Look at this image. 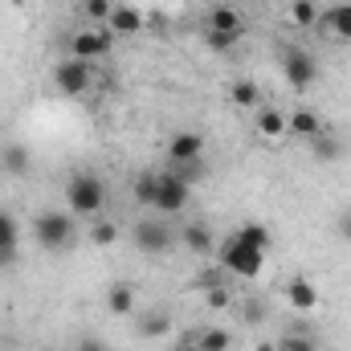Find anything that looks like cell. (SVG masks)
Here are the masks:
<instances>
[{
    "mask_svg": "<svg viewBox=\"0 0 351 351\" xmlns=\"http://www.w3.org/2000/svg\"><path fill=\"white\" fill-rule=\"evenodd\" d=\"M274 245V233L265 229L262 221H245L241 229H233L221 245H217V258L229 274H241V278H258L265 265V254Z\"/></svg>",
    "mask_w": 351,
    "mask_h": 351,
    "instance_id": "obj_1",
    "label": "cell"
},
{
    "mask_svg": "<svg viewBox=\"0 0 351 351\" xmlns=\"http://www.w3.org/2000/svg\"><path fill=\"white\" fill-rule=\"evenodd\" d=\"M66 204L74 217H98L106 204V184L94 172H74L66 184Z\"/></svg>",
    "mask_w": 351,
    "mask_h": 351,
    "instance_id": "obj_2",
    "label": "cell"
},
{
    "mask_svg": "<svg viewBox=\"0 0 351 351\" xmlns=\"http://www.w3.org/2000/svg\"><path fill=\"white\" fill-rule=\"evenodd\" d=\"M33 237H37L41 250L62 254V250L74 245L78 229H74V217H70V213H37V221H33Z\"/></svg>",
    "mask_w": 351,
    "mask_h": 351,
    "instance_id": "obj_3",
    "label": "cell"
},
{
    "mask_svg": "<svg viewBox=\"0 0 351 351\" xmlns=\"http://www.w3.org/2000/svg\"><path fill=\"white\" fill-rule=\"evenodd\" d=\"M131 237H135V250H139V254H147V258L168 254L176 241H180L168 221H152V217H147V221H139V225L131 229Z\"/></svg>",
    "mask_w": 351,
    "mask_h": 351,
    "instance_id": "obj_4",
    "label": "cell"
},
{
    "mask_svg": "<svg viewBox=\"0 0 351 351\" xmlns=\"http://www.w3.org/2000/svg\"><path fill=\"white\" fill-rule=\"evenodd\" d=\"M188 200H192V188L184 180H176L172 172H156V200H152V208H160L164 217H172V213L188 208Z\"/></svg>",
    "mask_w": 351,
    "mask_h": 351,
    "instance_id": "obj_5",
    "label": "cell"
},
{
    "mask_svg": "<svg viewBox=\"0 0 351 351\" xmlns=\"http://www.w3.org/2000/svg\"><path fill=\"white\" fill-rule=\"evenodd\" d=\"M53 86L62 90V94H70V98L86 94V90L94 86V70H90V62H82V58H66V62H58V66H53Z\"/></svg>",
    "mask_w": 351,
    "mask_h": 351,
    "instance_id": "obj_6",
    "label": "cell"
},
{
    "mask_svg": "<svg viewBox=\"0 0 351 351\" xmlns=\"http://www.w3.org/2000/svg\"><path fill=\"white\" fill-rule=\"evenodd\" d=\"M282 78L294 90H306L319 82V62L306 53V49H286L282 53Z\"/></svg>",
    "mask_w": 351,
    "mask_h": 351,
    "instance_id": "obj_7",
    "label": "cell"
},
{
    "mask_svg": "<svg viewBox=\"0 0 351 351\" xmlns=\"http://www.w3.org/2000/svg\"><path fill=\"white\" fill-rule=\"evenodd\" d=\"M110 45H114V33H110V29H78L74 41H70V58L94 62V58L110 53Z\"/></svg>",
    "mask_w": 351,
    "mask_h": 351,
    "instance_id": "obj_8",
    "label": "cell"
},
{
    "mask_svg": "<svg viewBox=\"0 0 351 351\" xmlns=\"http://www.w3.org/2000/svg\"><path fill=\"white\" fill-rule=\"evenodd\" d=\"M204 156V135L200 131H176L168 139V160L172 164H188V160H200Z\"/></svg>",
    "mask_w": 351,
    "mask_h": 351,
    "instance_id": "obj_9",
    "label": "cell"
},
{
    "mask_svg": "<svg viewBox=\"0 0 351 351\" xmlns=\"http://www.w3.org/2000/svg\"><path fill=\"white\" fill-rule=\"evenodd\" d=\"M180 245H184L188 254H196V258H208V254L217 250V237H213V229H208L204 221H192V225L180 229Z\"/></svg>",
    "mask_w": 351,
    "mask_h": 351,
    "instance_id": "obj_10",
    "label": "cell"
},
{
    "mask_svg": "<svg viewBox=\"0 0 351 351\" xmlns=\"http://www.w3.org/2000/svg\"><path fill=\"white\" fill-rule=\"evenodd\" d=\"M0 172L12 176V180H25L33 172V152L25 143H4L0 147Z\"/></svg>",
    "mask_w": 351,
    "mask_h": 351,
    "instance_id": "obj_11",
    "label": "cell"
},
{
    "mask_svg": "<svg viewBox=\"0 0 351 351\" xmlns=\"http://www.w3.org/2000/svg\"><path fill=\"white\" fill-rule=\"evenodd\" d=\"M106 29H110V33H119V37H135V33L143 29V12H139V8H131V4H114V12H110Z\"/></svg>",
    "mask_w": 351,
    "mask_h": 351,
    "instance_id": "obj_12",
    "label": "cell"
},
{
    "mask_svg": "<svg viewBox=\"0 0 351 351\" xmlns=\"http://www.w3.org/2000/svg\"><path fill=\"white\" fill-rule=\"evenodd\" d=\"M208 29L213 33H245V21H241V12L233 8V4H217L213 12H208Z\"/></svg>",
    "mask_w": 351,
    "mask_h": 351,
    "instance_id": "obj_13",
    "label": "cell"
},
{
    "mask_svg": "<svg viewBox=\"0 0 351 351\" xmlns=\"http://www.w3.org/2000/svg\"><path fill=\"white\" fill-rule=\"evenodd\" d=\"M286 131L311 143L315 135H323V123H319V114H315V110H306V106H302V110H290V119H286Z\"/></svg>",
    "mask_w": 351,
    "mask_h": 351,
    "instance_id": "obj_14",
    "label": "cell"
},
{
    "mask_svg": "<svg viewBox=\"0 0 351 351\" xmlns=\"http://www.w3.org/2000/svg\"><path fill=\"white\" fill-rule=\"evenodd\" d=\"M188 343H196L200 351H229L233 343V335L225 331V327H204V331H192V335H184Z\"/></svg>",
    "mask_w": 351,
    "mask_h": 351,
    "instance_id": "obj_15",
    "label": "cell"
},
{
    "mask_svg": "<svg viewBox=\"0 0 351 351\" xmlns=\"http://www.w3.org/2000/svg\"><path fill=\"white\" fill-rule=\"evenodd\" d=\"M286 298H290L294 311H315V306H319V290H315L306 278H294V282L286 286Z\"/></svg>",
    "mask_w": 351,
    "mask_h": 351,
    "instance_id": "obj_16",
    "label": "cell"
},
{
    "mask_svg": "<svg viewBox=\"0 0 351 351\" xmlns=\"http://www.w3.org/2000/svg\"><path fill=\"white\" fill-rule=\"evenodd\" d=\"M323 25H327V33H335L339 41H351V4H331V8L323 12Z\"/></svg>",
    "mask_w": 351,
    "mask_h": 351,
    "instance_id": "obj_17",
    "label": "cell"
},
{
    "mask_svg": "<svg viewBox=\"0 0 351 351\" xmlns=\"http://www.w3.org/2000/svg\"><path fill=\"white\" fill-rule=\"evenodd\" d=\"M168 331H172L168 311H143V315H139V335H143V339H164Z\"/></svg>",
    "mask_w": 351,
    "mask_h": 351,
    "instance_id": "obj_18",
    "label": "cell"
},
{
    "mask_svg": "<svg viewBox=\"0 0 351 351\" xmlns=\"http://www.w3.org/2000/svg\"><path fill=\"white\" fill-rule=\"evenodd\" d=\"M106 306H110V315H131L135 306H139V298H135V286H110L106 290Z\"/></svg>",
    "mask_w": 351,
    "mask_h": 351,
    "instance_id": "obj_19",
    "label": "cell"
},
{
    "mask_svg": "<svg viewBox=\"0 0 351 351\" xmlns=\"http://www.w3.org/2000/svg\"><path fill=\"white\" fill-rule=\"evenodd\" d=\"M258 131L265 139H282L286 135V114L282 110H258Z\"/></svg>",
    "mask_w": 351,
    "mask_h": 351,
    "instance_id": "obj_20",
    "label": "cell"
},
{
    "mask_svg": "<svg viewBox=\"0 0 351 351\" xmlns=\"http://www.w3.org/2000/svg\"><path fill=\"white\" fill-rule=\"evenodd\" d=\"M229 98H233V102H237L241 110H254L262 94H258V82H250V78H241V82H233V90H229Z\"/></svg>",
    "mask_w": 351,
    "mask_h": 351,
    "instance_id": "obj_21",
    "label": "cell"
},
{
    "mask_svg": "<svg viewBox=\"0 0 351 351\" xmlns=\"http://www.w3.org/2000/svg\"><path fill=\"white\" fill-rule=\"evenodd\" d=\"M290 21H294L298 29H311V25L319 21V4H315V0H294V4H290Z\"/></svg>",
    "mask_w": 351,
    "mask_h": 351,
    "instance_id": "obj_22",
    "label": "cell"
},
{
    "mask_svg": "<svg viewBox=\"0 0 351 351\" xmlns=\"http://www.w3.org/2000/svg\"><path fill=\"white\" fill-rule=\"evenodd\" d=\"M16 241H21V229H16V217L0 208V250L16 254Z\"/></svg>",
    "mask_w": 351,
    "mask_h": 351,
    "instance_id": "obj_23",
    "label": "cell"
},
{
    "mask_svg": "<svg viewBox=\"0 0 351 351\" xmlns=\"http://www.w3.org/2000/svg\"><path fill=\"white\" fill-rule=\"evenodd\" d=\"M172 176L192 188V184H200V180L208 176V168H204V160H188V164H172Z\"/></svg>",
    "mask_w": 351,
    "mask_h": 351,
    "instance_id": "obj_24",
    "label": "cell"
},
{
    "mask_svg": "<svg viewBox=\"0 0 351 351\" xmlns=\"http://www.w3.org/2000/svg\"><path fill=\"white\" fill-rule=\"evenodd\" d=\"M311 147H315V156H319V160H339V156H343V143H339L335 135H315V139H311Z\"/></svg>",
    "mask_w": 351,
    "mask_h": 351,
    "instance_id": "obj_25",
    "label": "cell"
},
{
    "mask_svg": "<svg viewBox=\"0 0 351 351\" xmlns=\"http://www.w3.org/2000/svg\"><path fill=\"white\" fill-rule=\"evenodd\" d=\"M110 12H114V4H110V0H82V16L94 21V25H106V21H110Z\"/></svg>",
    "mask_w": 351,
    "mask_h": 351,
    "instance_id": "obj_26",
    "label": "cell"
},
{
    "mask_svg": "<svg viewBox=\"0 0 351 351\" xmlns=\"http://www.w3.org/2000/svg\"><path fill=\"white\" fill-rule=\"evenodd\" d=\"M274 351H319V343H315L311 335L290 331V335H282V339H278V348H274Z\"/></svg>",
    "mask_w": 351,
    "mask_h": 351,
    "instance_id": "obj_27",
    "label": "cell"
},
{
    "mask_svg": "<svg viewBox=\"0 0 351 351\" xmlns=\"http://www.w3.org/2000/svg\"><path fill=\"white\" fill-rule=\"evenodd\" d=\"M135 200H139L143 208H152V200H156V172H143L135 180Z\"/></svg>",
    "mask_w": 351,
    "mask_h": 351,
    "instance_id": "obj_28",
    "label": "cell"
},
{
    "mask_svg": "<svg viewBox=\"0 0 351 351\" xmlns=\"http://www.w3.org/2000/svg\"><path fill=\"white\" fill-rule=\"evenodd\" d=\"M204 41H208V49H217V53H229V49H233L241 37H237V33H213V29H208V33H204Z\"/></svg>",
    "mask_w": 351,
    "mask_h": 351,
    "instance_id": "obj_29",
    "label": "cell"
},
{
    "mask_svg": "<svg viewBox=\"0 0 351 351\" xmlns=\"http://www.w3.org/2000/svg\"><path fill=\"white\" fill-rule=\"evenodd\" d=\"M114 237H119V229L110 221H94V229H90V241L94 245H114Z\"/></svg>",
    "mask_w": 351,
    "mask_h": 351,
    "instance_id": "obj_30",
    "label": "cell"
},
{
    "mask_svg": "<svg viewBox=\"0 0 351 351\" xmlns=\"http://www.w3.org/2000/svg\"><path fill=\"white\" fill-rule=\"evenodd\" d=\"M204 298H208V311H225V306H229V290H225V286L204 290Z\"/></svg>",
    "mask_w": 351,
    "mask_h": 351,
    "instance_id": "obj_31",
    "label": "cell"
},
{
    "mask_svg": "<svg viewBox=\"0 0 351 351\" xmlns=\"http://www.w3.org/2000/svg\"><path fill=\"white\" fill-rule=\"evenodd\" d=\"M196 286H200V290H213V286H225V274H217V269H204V274L196 278Z\"/></svg>",
    "mask_w": 351,
    "mask_h": 351,
    "instance_id": "obj_32",
    "label": "cell"
},
{
    "mask_svg": "<svg viewBox=\"0 0 351 351\" xmlns=\"http://www.w3.org/2000/svg\"><path fill=\"white\" fill-rule=\"evenodd\" d=\"M335 229H339V237H343V241L351 245V208H343V213H339V221H335Z\"/></svg>",
    "mask_w": 351,
    "mask_h": 351,
    "instance_id": "obj_33",
    "label": "cell"
},
{
    "mask_svg": "<svg viewBox=\"0 0 351 351\" xmlns=\"http://www.w3.org/2000/svg\"><path fill=\"white\" fill-rule=\"evenodd\" d=\"M265 319V311H262V302L254 298V302H245V323H262Z\"/></svg>",
    "mask_w": 351,
    "mask_h": 351,
    "instance_id": "obj_34",
    "label": "cell"
},
{
    "mask_svg": "<svg viewBox=\"0 0 351 351\" xmlns=\"http://www.w3.org/2000/svg\"><path fill=\"white\" fill-rule=\"evenodd\" d=\"M78 351H106V348H102L94 335H86V339H78Z\"/></svg>",
    "mask_w": 351,
    "mask_h": 351,
    "instance_id": "obj_35",
    "label": "cell"
},
{
    "mask_svg": "<svg viewBox=\"0 0 351 351\" xmlns=\"http://www.w3.org/2000/svg\"><path fill=\"white\" fill-rule=\"evenodd\" d=\"M12 262H16V254H8V250H0V269H8Z\"/></svg>",
    "mask_w": 351,
    "mask_h": 351,
    "instance_id": "obj_36",
    "label": "cell"
},
{
    "mask_svg": "<svg viewBox=\"0 0 351 351\" xmlns=\"http://www.w3.org/2000/svg\"><path fill=\"white\" fill-rule=\"evenodd\" d=\"M176 351H200V348H196V343H188V339H180V348H176Z\"/></svg>",
    "mask_w": 351,
    "mask_h": 351,
    "instance_id": "obj_37",
    "label": "cell"
}]
</instances>
